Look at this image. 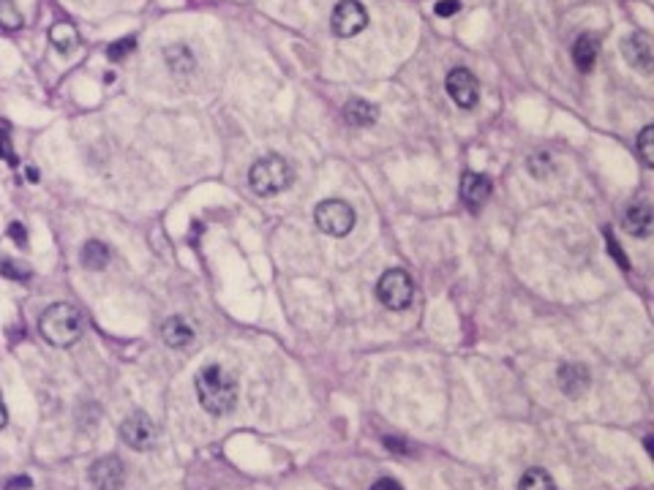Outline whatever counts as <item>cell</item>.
I'll return each instance as SVG.
<instances>
[{
  "label": "cell",
  "instance_id": "obj_26",
  "mask_svg": "<svg viewBox=\"0 0 654 490\" xmlns=\"http://www.w3.org/2000/svg\"><path fill=\"white\" fill-rule=\"evenodd\" d=\"M461 11V0H439L436 6H434V14L436 17H453V14H458Z\"/></svg>",
  "mask_w": 654,
  "mask_h": 490
},
{
  "label": "cell",
  "instance_id": "obj_4",
  "mask_svg": "<svg viewBox=\"0 0 654 490\" xmlns=\"http://www.w3.org/2000/svg\"><path fill=\"white\" fill-rule=\"evenodd\" d=\"M376 295L382 300V305L390 308V311H407L412 305V300H415V280L409 278V273L393 267L379 278Z\"/></svg>",
  "mask_w": 654,
  "mask_h": 490
},
{
  "label": "cell",
  "instance_id": "obj_8",
  "mask_svg": "<svg viewBox=\"0 0 654 490\" xmlns=\"http://www.w3.org/2000/svg\"><path fill=\"white\" fill-rule=\"evenodd\" d=\"M88 479L96 490H123L125 463L118 455L98 457V460L88 469Z\"/></svg>",
  "mask_w": 654,
  "mask_h": 490
},
{
  "label": "cell",
  "instance_id": "obj_31",
  "mask_svg": "<svg viewBox=\"0 0 654 490\" xmlns=\"http://www.w3.org/2000/svg\"><path fill=\"white\" fill-rule=\"evenodd\" d=\"M371 490H404L393 477H382V479H376L371 485Z\"/></svg>",
  "mask_w": 654,
  "mask_h": 490
},
{
  "label": "cell",
  "instance_id": "obj_25",
  "mask_svg": "<svg viewBox=\"0 0 654 490\" xmlns=\"http://www.w3.org/2000/svg\"><path fill=\"white\" fill-rule=\"evenodd\" d=\"M0 158L9 164H17V153H14V144H11V137L6 128H0Z\"/></svg>",
  "mask_w": 654,
  "mask_h": 490
},
{
  "label": "cell",
  "instance_id": "obj_7",
  "mask_svg": "<svg viewBox=\"0 0 654 490\" xmlns=\"http://www.w3.org/2000/svg\"><path fill=\"white\" fill-rule=\"evenodd\" d=\"M330 25H333V33L336 35H341V38H352V35L366 30L368 14H366V8H363L360 0H341L336 6V11H333Z\"/></svg>",
  "mask_w": 654,
  "mask_h": 490
},
{
  "label": "cell",
  "instance_id": "obj_27",
  "mask_svg": "<svg viewBox=\"0 0 654 490\" xmlns=\"http://www.w3.org/2000/svg\"><path fill=\"white\" fill-rule=\"evenodd\" d=\"M9 237H11L17 245H28V229L22 227L19 221H14V224L9 227Z\"/></svg>",
  "mask_w": 654,
  "mask_h": 490
},
{
  "label": "cell",
  "instance_id": "obj_16",
  "mask_svg": "<svg viewBox=\"0 0 654 490\" xmlns=\"http://www.w3.org/2000/svg\"><path fill=\"white\" fill-rule=\"evenodd\" d=\"M164 63L172 74H191L196 69V57L194 52L186 47V44H172L164 50Z\"/></svg>",
  "mask_w": 654,
  "mask_h": 490
},
{
  "label": "cell",
  "instance_id": "obj_17",
  "mask_svg": "<svg viewBox=\"0 0 654 490\" xmlns=\"http://www.w3.org/2000/svg\"><path fill=\"white\" fill-rule=\"evenodd\" d=\"M344 118L346 122H352L357 128H366V125H373L376 122V106H371L363 98H349L346 106H344Z\"/></svg>",
  "mask_w": 654,
  "mask_h": 490
},
{
  "label": "cell",
  "instance_id": "obj_14",
  "mask_svg": "<svg viewBox=\"0 0 654 490\" xmlns=\"http://www.w3.org/2000/svg\"><path fill=\"white\" fill-rule=\"evenodd\" d=\"M161 338H164V343L169 349H186L194 341V327L183 316H169L164 321V327H161Z\"/></svg>",
  "mask_w": 654,
  "mask_h": 490
},
{
  "label": "cell",
  "instance_id": "obj_2",
  "mask_svg": "<svg viewBox=\"0 0 654 490\" xmlns=\"http://www.w3.org/2000/svg\"><path fill=\"white\" fill-rule=\"evenodd\" d=\"M38 333L57 349L74 346L82 338V316L69 302H55L38 319Z\"/></svg>",
  "mask_w": 654,
  "mask_h": 490
},
{
  "label": "cell",
  "instance_id": "obj_28",
  "mask_svg": "<svg viewBox=\"0 0 654 490\" xmlns=\"http://www.w3.org/2000/svg\"><path fill=\"white\" fill-rule=\"evenodd\" d=\"M608 251H611V253H614V256H616V259H619L621 270H630V262H627V256H624V253H621V248H619V243H616V240H614V234H608Z\"/></svg>",
  "mask_w": 654,
  "mask_h": 490
},
{
  "label": "cell",
  "instance_id": "obj_20",
  "mask_svg": "<svg viewBox=\"0 0 654 490\" xmlns=\"http://www.w3.org/2000/svg\"><path fill=\"white\" fill-rule=\"evenodd\" d=\"M518 490H556V485H553V479H551L548 472H543V469H529V472L521 477Z\"/></svg>",
  "mask_w": 654,
  "mask_h": 490
},
{
  "label": "cell",
  "instance_id": "obj_13",
  "mask_svg": "<svg viewBox=\"0 0 654 490\" xmlns=\"http://www.w3.org/2000/svg\"><path fill=\"white\" fill-rule=\"evenodd\" d=\"M624 229L633 237H649L654 229V212L649 202H633L624 212Z\"/></svg>",
  "mask_w": 654,
  "mask_h": 490
},
{
  "label": "cell",
  "instance_id": "obj_30",
  "mask_svg": "<svg viewBox=\"0 0 654 490\" xmlns=\"http://www.w3.org/2000/svg\"><path fill=\"white\" fill-rule=\"evenodd\" d=\"M0 273H3V275H9V278H17V280L28 278V273H25V270H17V264H11V262L0 264Z\"/></svg>",
  "mask_w": 654,
  "mask_h": 490
},
{
  "label": "cell",
  "instance_id": "obj_21",
  "mask_svg": "<svg viewBox=\"0 0 654 490\" xmlns=\"http://www.w3.org/2000/svg\"><path fill=\"white\" fill-rule=\"evenodd\" d=\"M25 25L22 11L14 6V0H0V28L3 30H19Z\"/></svg>",
  "mask_w": 654,
  "mask_h": 490
},
{
  "label": "cell",
  "instance_id": "obj_1",
  "mask_svg": "<svg viewBox=\"0 0 654 490\" xmlns=\"http://www.w3.org/2000/svg\"><path fill=\"white\" fill-rule=\"evenodd\" d=\"M194 387H196L199 406H202L208 414H213V417H224V414H230L232 409L237 406L240 387H237V379L232 376L227 368L205 365L196 373Z\"/></svg>",
  "mask_w": 654,
  "mask_h": 490
},
{
  "label": "cell",
  "instance_id": "obj_15",
  "mask_svg": "<svg viewBox=\"0 0 654 490\" xmlns=\"http://www.w3.org/2000/svg\"><path fill=\"white\" fill-rule=\"evenodd\" d=\"M597 55H600V41L594 35L584 33L575 38V44H573V63H575L578 71L589 74V71L594 69V63H597Z\"/></svg>",
  "mask_w": 654,
  "mask_h": 490
},
{
  "label": "cell",
  "instance_id": "obj_24",
  "mask_svg": "<svg viewBox=\"0 0 654 490\" xmlns=\"http://www.w3.org/2000/svg\"><path fill=\"white\" fill-rule=\"evenodd\" d=\"M526 166H529L531 175L540 177V180H543V177H546V175L551 172V156H548V153H537V156H531V158H529V164H526Z\"/></svg>",
  "mask_w": 654,
  "mask_h": 490
},
{
  "label": "cell",
  "instance_id": "obj_22",
  "mask_svg": "<svg viewBox=\"0 0 654 490\" xmlns=\"http://www.w3.org/2000/svg\"><path fill=\"white\" fill-rule=\"evenodd\" d=\"M638 153L646 166H654V125H646L638 134Z\"/></svg>",
  "mask_w": 654,
  "mask_h": 490
},
{
  "label": "cell",
  "instance_id": "obj_11",
  "mask_svg": "<svg viewBox=\"0 0 654 490\" xmlns=\"http://www.w3.org/2000/svg\"><path fill=\"white\" fill-rule=\"evenodd\" d=\"M556 384L565 392L567 398H584L589 384H592V376H589V368L581 365V363H565L556 370Z\"/></svg>",
  "mask_w": 654,
  "mask_h": 490
},
{
  "label": "cell",
  "instance_id": "obj_29",
  "mask_svg": "<svg viewBox=\"0 0 654 490\" xmlns=\"http://www.w3.org/2000/svg\"><path fill=\"white\" fill-rule=\"evenodd\" d=\"M33 488V479L30 477H11L9 482H6V490H28Z\"/></svg>",
  "mask_w": 654,
  "mask_h": 490
},
{
  "label": "cell",
  "instance_id": "obj_19",
  "mask_svg": "<svg viewBox=\"0 0 654 490\" xmlns=\"http://www.w3.org/2000/svg\"><path fill=\"white\" fill-rule=\"evenodd\" d=\"M50 41H52L60 52H71V50L79 44V33H77V28L69 25V22H57V25L50 28Z\"/></svg>",
  "mask_w": 654,
  "mask_h": 490
},
{
  "label": "cell",
  "instance_id": "obj_9",
  "mask_svg": "<svg viewBox=\"0 0 654 490\" xmlns=\"http://www.w3.org/2000/svg\"><path fill=\"white\" fill-rule=\"evenodd\" d=\"M444 88L450 93V98L461 106V109H472L480 101V85L475 74L469 69H453L444 79Z\"/></svg>",
  "mask_w": 654,
  "mask_h": 490
},
{
  "label": "cell",
  "instance_id": "obj_23",
  "mask_svg": "<svg viewBox=\"0 0 654 490\" xmlns=\"http://www.w3.org/2000/svg\"><path fill=\"white\" fill-rule=\"evenodd\" d=\"M134 47H137V41H134V38H120V41H112V44L106 47V57L118 63V60H123L128 52H134Z\"/></svg>",
  "mask_w": 654,
  "mask_h": 490
},
{
  "label": "cell",
  "instance_id": "obj_6",
  "mask_svg": "<svg viewBox=\"0 0 654 490\" xmlns=\"http://www.w3.org/2000/svg\"><path fill=\"white\" fill-rule=\"evenodd\" d=\"M120 438H123V444H128L131 450L147 452V450L156 447L159 428H156V422L150 420L145 411H134V414H128L123 420V425H120Z\"/></svg>",
  "mask_w": 654,
  "mask_h": 490
},
{
  "label": "cell",
  "instance_id": "obj_18",
  "mask_svg": "<svg viewBox=\"0 0 654 490\" xmlns=\"http://www.w3.org/2000/svg\"><path fill=\"white\" fill-rule=\"evenodd\" d=\"M79 259H82V264L88 270H104L106 264H109V248L101 240H88L85 248H82V253H79Z\"/></svg>",
  "mask_w": 654,
  "mask_h": 490
},
{
  "label": "cell",
  "instance_id": "obj_5",
  "mask_svg": "<svg viewBox=\"0 0 654 490\" xmlns=\"http://www.w3.org/2000/svg\"><path fill=\"white\" fill-rule=\"evenodd\" d=\"M354 210L341 202V199H325L319 202L317 210H314V224H317L319 232L330 234V237H346L354 229Z\"/></svg>",
  "mask_w": 654,
  "mask_h": 490
},
{
  "label": "cell",
  "instance_id": "obj_10",
  "mask_svg": "<svg viewBox=\"0 0 654 490\" xmlns=\"http://www.w3.org/2000/svg\"><path fill=\"white\" fill-rule=\"evenodd\" d=\"M621 55L624 60L641 74H652L654 69V44L646 33H630L621 41Z\"/></svg>",
  "mask_w": 654,
  "mask_h": 490
},
{
  "label": "cell",
  "instance_id": "obj_32",
  "mask_svg": "<svg viewBox=\"0 0 654 490\" xmlns=\"http://www.w3.org/2000/svg\"><path fill=\"white\" fill-rule=\"evenodd\" d=\"M6 422H9V414H6V406H3V398H0V431L6 428Z\"/></svg>",
  "mask_w": 654,
  "mask_h": 490
},
{
  "label": "cell",
  "instance_id": "obj_3",
  "mask_svg": "<svg viewBox=\"0 0 654 490\" xmlns=\"http://www.w3.org/2000/svg\"><path fill=\"white\" fill-rule=\"evenodd\" d=\"M292 183H295V169H292L289 161H283L281 156L259 158V161L251 166V172H248V186H251V191L259 193V196L283 193Z\"/></svg>",
  "mask_w": 654,
  "mask_h": 490
},
{
  "label": "cell",
  "instance_id": "obj_12",
  "mask_svg": "<svg viewBox=\"0 0 654 490\" xmlns=\"http://www.w3.org/2000/svg\"><path fill=\"white\" fill-rule=\"evenodd\" d=\"M491 191H494V186H491V180L485 175L463 172V177H461V199H463L472 210H478L483 202H488Z\"/></svg>",
  "mask_w": 654,
  "mask_h": 490
}]
</instances>
